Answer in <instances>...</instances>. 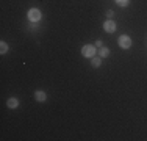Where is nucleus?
<instances>
[{"instance_id":"nucleus-1","label":"nucleus","mask_w":147,"mask_h":141,"mask_svg":"<svg viewBox=\"0 0 147 141\" xmlns=\"http://www.w3.org/2000/svg\"><path fill=\"white\" fill-rule=\"evenodd\" d=\"M82 54H83V56H91V58H92V56L96 55V45H91V44L83 45Z\"/></svg>"},{"instance_id":"nucleus-2","label":"nucleus","mask_w":147,"mask_h":141,"mask_svg":"<svg viewBox=\"0 0 147 141\" xmlns=\"http://www.w3.org/2000/svg\"><path fill=\"white\" fill-rule=\"evenodd\" d=\"M117 44L121 45L122 49H128V47H131V39H130V38L127 36V35H122V36L119 38Z\"/></svg>"},{"instance_id":"nucleus-3","label":"nucleus","mask_w":147,"mask_h":141,"mask_svg":"<svg viewBox=\"0 0 147 141\" xmlns=\"http://www.w3.org/2000/svg\"><path fill=\"white\" fill-rule=\"evenodd\" d=\"M28 19L31 22H38V20L41 19V11L38 8H31L28 11Z\"/></svg>"},{"instance_id":"nucleus-4","label":"nucleus","mask_w":147,"mask_h":141,"mask_svg":"<svg viewBox=\"0 0 147 141\" xmlns=\"http://www.w3.org/2000/svg\"><path fill=\"white\" fill-rule=\"evenodd\" d=\"M103 28H105V31H108V33H113V31L116 30V24H114L111 19H108L107 22L103 24Z\"/></svg>"},{"instance_id":"nucleus-5","label":"nucleus","mask_w":147,"mask_h":141,"mask_svg":"<svg viewBox=\"0 0 147 141\" xmlns=\"http://www.w3.org/2000/svg\"><path fill=\"white\" fill-rule=\"evenodd\" d=\"M34 99H36L38 102H44L45 99H47V94H45L44 91H36V93H34Z\"/></svg>"},{"instance_id":"nucleus-6","label":"nucleus","mask_w":147,"mask_h":141,"mask_svg":"<svg viewBox=\"0 0 147 141\" xmlns=\"http://www.w3.org/2000/svg\"><path fill=\"white\" fill-rule=\"evenodd\" d=\"M6 104H8V107H9V108H16L17 105H19V102H17V99H16V97H11L8 102H6Z\"/></svg>"},{"instance_id":"nucleus-7","label":"nucleus","mask_w":147,"mask_h":141,"mask_svg":"<svg viewBox=\"0 0 147 141\" xmlns=\"http://www.w3.org/2000/svg\"><path fill=\"white\" fill-rule=\"evenodd\" d=\"M99 54H100V56H108V55H110V49L102 47V49L99 50Z\"/></svg>"},{"instance_id":"nucleus-8","label":"nucleus","mask_w":147,"mask_h":141,"mask_svg":"<svg viewBox=\"0 0 147 141\" xmlns=\"http://www.w3.org/2000/svg\"><path fill=\"white\" fill-rule=\"evenodd\" d=\"M91 63H92V66H94V68H99V66L102 64L100 58H96V56H92V61H91Z\"/></svg>"},{"instance_id":"nucleus-9","label":"nucleus","mask_w":147,"mask_h":141,"mask_svg":"<svg viewBox=\"0 0 147 141\" xmlns=\"http://www.w3.org/2000/svg\"><path fill=\"white\" fill-rule=\"evenodd\" d=\"M0 49H2V54H6V52H8V44H6V42H2V44H0Z\"/></svg>"},{"instance_id":"nucleus-10","label":"nucleus","mask_w":147,"mask_h":141,"mask_svg":"<svg viewBox=\"0 0 147 141\" xmlns=\"http://www.w3.org/2000/svg\"><path fill=\"white\" fill-rule=\"evenodd\" d=\"M116 3L119 6H127L128 5V0H116Z\"/></svg>"},{"instance_id":"nucleus-11","label":"nucleus","mask_w":147,"mask_h":141,"mask_svg":"<svg viewBox=\"0 0 147 141\" xmlns=\"http://www.w3.org/2000/svg\"><path fill=\"white\" fill-rule=\"evenodd\" d=\"M113 16H114V11H111V9H108V11H107V17H108V19H111Z\"/></svg>"}]
</instances>
